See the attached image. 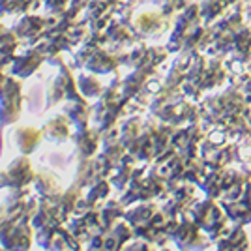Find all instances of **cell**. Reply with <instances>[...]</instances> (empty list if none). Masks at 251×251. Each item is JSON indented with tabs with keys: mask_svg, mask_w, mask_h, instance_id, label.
I'll return each mask as SVG.
<instances>
[{
	"mask_svg": "<svg viewBox=\"0 0 251 251\" xmlns=\"http://www.w3.org/2000/svg\"><path fill=\"white\" fill-rule=\"evenodd\" d=\"M167 195L169 193L163 178L147 173V167H135L129 184L126 186L124 193L120 197V202L124 206H131L135 202H145V201L167 199Z\"/></svg>",
	"mask_w": 251,
	"mask_h": 251,
	"instance_id": "6da1fadb",
	"label": "cell"
},
{
	"mask_svg": "<svg viewBox=\"0 0 251 251\" xmlns=\"http://www.w3.org/2000/svg\"><path fill=\"white\" fill-rule=\"evenodd\" d=\"M186 216H189L191 220L195 221V225L204 234H208L212 244H214V240H218L220 236H223L227 232V229H229L227 214L221 208L220 201L212 199V197H204L202 201H195Z\"/></svg>",
	"mask_w": 251,
	"mask_h": 251,
	"instance_id": "7a4b0ae2",
	"label": "cell"
},
{
	"mask_svg": "<svg viewBox=\"0 0 251 251\" xmlns=\"http://www.w3.org/2000/svg\"><path fill=\"white\" fill-rule=\"evenodd\" d=\"M236 143H230L223 131H218V137H204L199 147V157L206 169L230 167L234 163Z\"/></svg>",
	"mask_w": 251,
	"mask_h": 251,
	"instance_id": "3957f363",
	"label": "cell"
},
{
	"mask_svg": "<svg viewBox=\"0 0 251 251\" xmlns=\"http://www.w3.org/2000/svg\"><path fill=\"white\" fill-rule=\"evenodd\" d=\"M169 240L176 246L178 251H206L214 246L208 234H204L189 216H182L178 220L176 229L171 232Z\"/></svg>",
	"mask_w": 251,
	"mask_h": 251,
	"instance_id": "277c9868",
	"label": "cell"
},
{
	"mask_svg": "<svg viewBox=\"0 0 251 251\" xmlns=\"http://www.w3.org/2000/svg\"><path fill=\"white\" fill-rule=\"evenodd\" d=\"M133 229L126 220H118L111 227L96 232L94 236L88 240L86 251H122L126 244L133 240Z\"/></svg>",
	"mask_w": 251,
	"mask_h": 251,
	"instance_id": "5b68a950",
	"label": "cell"
},
{
	"mask_svg": "<svg viewBox=\"0 0 251 251\" xmlns=\"http://www.w3.org/2000/svg\"><path fill=\"white\" fill-rule=\"evenodd\" d=\"M28 220H6L0 223V242L8 251H28L32 244V229Z\"/></svg>",
	"mask_w": 251,
	"mask_h": 251,
	"instance_id": "8992f818",
	"label": "cell"
},
{
	"mask_svg": "<svg viewBox=\"0 0 251 251\" xmlns=\"http://www.w3.org/2000/svg\"><path fill=\"white\" fill-rule=\"evenodd\" d=\"M195 193H197V186L195 184L180 182L173 191H169L165 204L161 206V212L165 216H173V218L186 216L189 212V208H191V204L197 201Z\"/></svg>",
	"mask_w": 251,
	"mask_h": 251,
	"instance_id": "52a82bcc",
	"label": "cell"
},
{
	"mask_svg": "<svg viewBox=\"0 0 251 251\" xmlns=\"http://www.w3.org/2000/svg\"><path fill=\"white\" fill-rule=\"evenodd\" d=\"M230 182H232V167L208 169L197 188L204 193V197L220 199L223 191L230 186Z\"/></svg>",
	"mask_w": 251,
	"mask_h": 251,
	"instance_id": "ba28073f",
	"label": "cell"
},
{
	"mask_svg": "<svg viewBox=\"0 0 251 251\" xmlns=\"http://www.w3.org/2000/svg\"><path fill=\"white\" fill-rule=\"evenodd\" d=\"M214 246L223 251H250V238L244 225H232L227 232L214 240Z\"/></svg>",
	"mask_w": 251,
	"mask_h": 251,
	"instance_id": "9c48e42d",
	"label": "cell"
},
{
	"mask_svg": "<svg viewBox=\"0 0 251 251\" xmlns=\"http://www.w3.org/2000/svg\"><path fill=\"white\" fill-rule=\"evenodd\" d=\"M6 178H8V186L11 188H23V186L30 184L34 180V169H32L30 159L26 156L13 159L10 167L6 169Z\"/></svg>",
	"mask_w": 251,
	"mask_h": 251,
	"instance_id": "30bf717a",
	"label": "cell"
},
{
	"mask_svg": "<svg viewBox=\"0 0 251 251\" xmlns=\"http://www.w3.org/2000/svg\"><path fill=\"white\" fill-rule=\"evenodd\" d=\"M137 167V159L129 152H126L124 156L120 157V161L116 163V167L113 169L115 173H113V176H111V186H115L116 189H120V191H124L126 186L129 184V180H131V175H133V169Z\"/></svg>",
	"mask_w": 251,
	"mask_h": 251,
	"instance_id": "8fae6325",
	"label": "cell"
},
{
	"mask_svg": "<svg viewBox=\"0 0 251 251\" xmlns=\"http://www.w3.org/2000/svg\"><path fill=\"white\" fill-rule=\"evenodd\" d=\"M221 208L227 214V220L232 225H250L251 223V206L242 199L234 201H220Z\"/></svg>",
	"mask_w": 251,
	"mask_h": 251,
	"instance_id": "7c38bea8",
	"label": "cell"
},
{
	"mask_svg": "<svg viewBox=\"0 0 251 251\" xmlns=\"http://www.w3.org/2000/svg\"><path fill=\"white\" fill-rule=\"evenodd\" d=\"M159 206L156 204V201H145V202H137L135 206H129L124 212V220L131 225V229L145 225L154 214H156Z\"/></svg>",
	"mask_w": 251,
	"mask_h": 251,
	"instance_id": "4fadbf2b",
	"label": "cell"
},
{
	"mask_svg": "<svg viewBox=\"0 0 251 251\" xmlns=\"http://www.w3.org/2000/svg\"><path fill=\"white\" fill-rule=\"evenodd\" d=\"M13 137H15V145H17L23 156H26V154H30L32 150H36V147L42 141V133L38 129H34V127H19Z\"/></svg>",
	"mask_w": 251,
	"mask_h": 251,
	"instance_id": "5bb4252c",
	"label": "cell"
},
{
	"mask_svg": "<svg viewBox=\"0 0 251 251\" xmlns=\"http://www.w3.org/2000/svg\"><path fill=\"white\" fill-rule=\"evenodd\" d=\"M36 188H38V191L42 193L45 199L52 201V202H56V199H58L60 193H62L58 178L54 176V175H51V173H42V175H38V176H36Z\"/></svg>",
	"mask_w": 251,
	"mask_h": 251,
	"instance_id": "9a60e30c",
	"label": "cell"
},
{
	"mask_svg": "<svg viewBox=\"0 0 251 251\" xmlns=\"http://www.w3.org/2000/svg\"><path fill=\"white\" fill-rule=\"evenodd\" d=\"M75 145H77V150L81 152L83 157H92L98 150V145H100V137L96 131L81 127L79 133L75 135Z\"/></svg>",
	"mask_w": 251,
	"mask_h": 251,
	"instance_id": "2e32d148",
	"label": "cell"
},
{
	"mask_svg": "<svg viewBox=\"0 0 251 251\" xmlns=\"http://www.w3.org/2000/svg\"><path fill=\"white\" fill-rule=\"evenodd\" d=\"M126 206L120 201H109L105 202V206L100 210V218H101V229H111L118 220L124 218Z\"/></svg>",
	"mask_w": 251,
	"mask_h": 251,
	"instance_id": "e0dca14e",
	"label": "cell"
},
{
	"mask_svg": "<svg viewBox=\"0 0 251 251\" xmlns=\"http://www.w3.org/2000/svg\"><path fill=\"white\" fill-rule=\"evenodd\" d=\"M141 120L139 118H131V120H127L122 127V131H120V137H118V141L122 143V147L127 150V148L131 147L133 143H135V139L139 137L141 133Z\"/></svg>",
	"mask_w": 251,
	"mask_h": 251,
	"instance_id": "ac0fdd59",
	"label": "cell"
},
{
	"mask_svg": "<svg viewBox=\"0 0 251 251\" xmlns=\"http://www.w3.org/2000/svg\"><path fill=\"white\" fill-rule=\"evenodd\" d=\"M43 133L47 135V139H51V141H54V143H60V141H64L66 137L70 135L68 122L58 116V118H54V120L49 122V126L43 129Z\"/></svg>",
	"mask_w": 251,
	"mask_h": 251,
	"instance_id": "d6986e66",
	"label": "cell"
},
{
	"mask_svg": "<svg viewBox=\"0 0 251 251\" xmlns=\"http://www.w3.org/2000/svg\"><path fill=\"white\" fill-rule=\"evenodd\" d=\"M109 193H111V182L107 178H100V180H96L94 184H90L86 201H90L92 204H96V202H101V201L107 199Z\"/></svg>",
	"mask_w": 251,
	"mask_h": 251,
	"instance_id": "ffe728a7",
	"label": "cell"
},
{
	"mask_svg": "<svg viewBox=\"0 0 251 251\" xmlns=\"http://www.w3.org/2000/svg\"><path fill=\"white\" fill-rule=\"evenodd\" d=\"M234 163H238V169L251 176V141L246 145H236Z\"/></svg>",
	"mask_w": 251,
	"mask_h": 251,
	"instance_id": "44dd1931",
	"label": "cell"
},
{
	"mask_svg": "<svg viewBox=\"0 0 251 251\" xmlns=\"http://www.w3.org/2000/svg\"><path fill=\"white\" fill-rule=\"evenodd\" d=\"M122 251H157V248H154L152 244H148V242L141 240V238H133V240H129L126 244Z\"/></svg>",
	"mask_w": 251,
	"mask_h": 251,
	"instance_id": "7402d4cb",
	"label": "cell"
},
{
	"mask_svg": "<svg viewBox=\"0 0 251 251\" xmlns=\"http://www.w3.org/2000/svg\"><path fill=\"white\" fill-rule=\"evenodd\" d=\"M240 199L244 201L246 204H250V206H251V180H248V182H246V186H244V189H242Z\"/></svg>",
	"mask_w": 251,
	"mask_h": 251,
	"instance_id": "603a6c76",
	"label": "cell"
},
{
	"mask_svg": "<svg viewBox=\"0 0 251 251\" xmlns=\"http://www.w3.org/2000/svg\"><path fill=\"white\" fill-rule=\"evenodd\" d=\"M8 186V178H6V171L0 173V188H6Z\"/></svg>",
	"mask_w": 251,
	"mask_h": 251,
	"instance_id": "cb8c5ba5",
	"label": "cell"
},
{
	"mask_svg": "<svg viewBox=\"0 0 251 251\" xmlns=\"http://www.w3.org/2000/svg\"><path fill=\"white\" fill-rule=\"evenodd\" d=\"M157 251H175V250H171L167 246H161V248H157Z\"/></svg>",
	"mask_w": 251,
	"mask_h": 251,
	"instance_id": "d4e9b609",
	"label": "cell"
},
{
	"mask_svg": "<svg viewBox=\"0 0 251 251\" xmlns=\"http://www.w3.org/2000/svg\"><path fill=\"white\" fill-rule=\"evenodd\" d=\"M216 251H223V250H220V248H216Z\"/></svg>",
	"mask_w": 251,
	"mask_h": 251,
	"instance_id": "484cf974",
	"label": "cell"
}]
</instances>
